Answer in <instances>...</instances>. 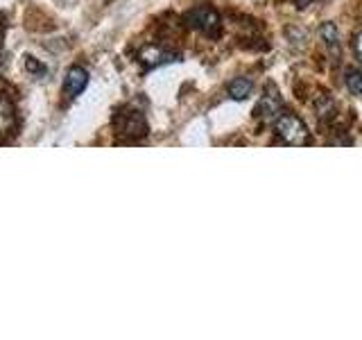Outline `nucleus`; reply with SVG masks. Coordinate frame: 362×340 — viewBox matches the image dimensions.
Here are the masks:
<instances>
[{
	"label": "nucleus",
	"mask_w": 362,
	"mask_h": 340,
	"mask_svg": "<svg viewBox=\"0 0 362 340\" xmlns=\"http://www.w3.org/2000/svg\"><path fill=\"white\" fill-rule=\"evenodd\" d=\"M86 84H88V73L82 66H73L64 77V94L68 98H75L86 89Z\"/></svg>",
	"instance_id": "nucleus-5"
},
{
	"label": "nucleus",
	"mask_w": 362,
	"mask_h": 340,
	"mask_svg": "<svg viewBox=\"0 0 362 340\" xmlns=\"http://www.w3.org/2000/svg\"><path fill=\"white\" fill-rule=\"evenodd\" d=\"M254 113L263 123H274L283 113V105H281L279 91H276L274 84H269L267 94H263V98H260V102H258V107H256Z\"/></svg>",
	"instance_id": "nucleus-4"
},
{
	"label": "nucleus",
	"mask_w": 362,
	"mask_h": 340,
	"mask_svg": "<svg viewBox=\"0 0 362 340\" xmlns=\"http://www.w3.org/2000/svg\"><path fill=\"white\" fill-rule=\"evenodd\" d=\"M346 89L354 96H360L362 94V73L360 71H349L346 73Z\"/></svg>",
	"instance_id": "nucleus-10"
},
{
	"label": "nucleus",
	"mask_w": 362,
	"mask_h": 340,
	"mask_svg": "<svg viewBox=\"0 0 362 340\" xmlns=\"http://www.w3.org/2000/svg\"><path fill=\"white\" fill-rule=\"evenodd\" d=\"M139 60L147 68H156V66H161V64L173 62L175 55L165 52L163 48H158V45H145V48L141 50V55H139Z\"/></svg>",
	"instance_id": "nucleus-6"
},
{
	"label": "nucleus",
	"mask_w": 362,
	"mask_h": 340,
	"mask_svg": "<svg viewBox=\"0 0 362 340\" xmlns=\"http://www.w3.org/2000/svg\"><path fill=\"white\" fill-rule=\"evenodd\" d=\"M354 52H356L358 62H360V66H362V30L354 37Z\"/></svg>",
	"instance_id": "nucleus-11"
},
{
	"label": "nucleus",
	"mask_w": 362,
	"mask_h": 340,
	"mask_svg": "<svg viewBox=\"0 0 362 340\" xmlns=\"http://www.w3.org/2000/svg\"><path fill=\"white\" fill-rule=\"evenodd\" d=\"M274 132L276 136L288 145H294V147H301V145H310L313 143V136L305 128V123L294 116V113H281V116L274 120Z\"/></svg>",
	"instance_id": "nucleus-1"
},
{
	"label": "nucleus",
	"mask_w": 362,
	"mask_h": 340,
	"mask_svg": "<svg viewBox=\"0 0 362 340\" xmlns=\"http://www.w3.org/2000/svg\"><path fill=\"white\" fill-rule=\"evenodd\" d=\"M186 23H188V28L202 32L204 37L218 39L220 34H222V18H220V14L213 7H206V5H199L195 9H190L188 14H186Z\"/></svg>",
	"instance_id": "nucleus-2"
},
{
	"label": "nucleus",
	"mask_w": 362,
	"mask_h": 340,
	"mask_svg": "<svg viewBox=\"0 0 362 340\" xmlns=\"http://www.w3.org/2000/svg\"><path fill=\"white\" fill-rule=\"evenodd\" d=\"M226 91H229V96L233 100H245L254 91V82L249 77H235V79H231V82H229Z\"/></svg>",
	"instance_id": "nucleus-8"
},
{
	"label": "nucleus",
	"mask_w": 362,
	"mask_h": 340,
	"mask_svg": "<svg viewBox=\"0 0 362 340\" xmlns=\"http://www.w3.org/2000/svg\"><path fill=\"white\" fill-rule=\"evenodd\" d=\"M113 128H116V134L127 136V139H143L147 134V123L141 111H136L132 107L120 109L116 116H113Z\"/></svg>",
	"instance_id": "nucleus-3"
},
{
	"label": "nucleus",
	"mask_w": 362,
	"mask_h": 340,
	"mask_svg": "<svg viewBox=\"0 0 362 340\" xmlns=\"http://www.w3.org/2000/svg\"><path fill=\"white\" fill-rule=\"evenodd\" d=\"M14 125H16L14 105L5 96H0V134H9L14 130Z\"/></svg>",
	"instance_id": "nucleus-7"
},
{
	"label": "nucleus",
	"mask_w": 362,
	"mask_h": 340,
	"mask_svg": "<svg viewBox=\"0 0 362 340\" xmlns=\"http://www.w3.org/2000/svg\"><path fill=\"white\" fill-rule=\"evenodd\" d=\"M0 50H3V28H0Z\"/></svg>",
	"instance_id": "nucleus-12"
},
{
	"label": "nucleus",
	"mask_w": 362,
	"mask_h": 340,
	"mask_svg": "<svg viewBox=\"0 0 362 340\" xmlns=\"http://www.w3.org/2000/svg\"><path fill=\"white\" fill-rule=\"evenodd\" d=\"M320 37H322L326 48L331 50L333 55L339 52V32H337V28L333 26V23H324V26L320 28Z\"/></svg>",
	"instance_id": "nucleus-9"
}]
</instances>
